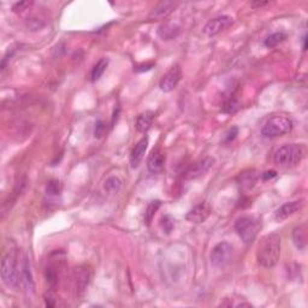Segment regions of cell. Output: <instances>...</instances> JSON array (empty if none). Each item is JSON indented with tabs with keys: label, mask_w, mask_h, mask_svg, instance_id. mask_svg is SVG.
Listing matches in <instances>:
<instances>
[{
	"label": "cell",
	"mask_w": 308,
	"mask_h": 308,
	"mask_svg": "<svg viewBox=\"0 0 308 308\" xmlns=\"http://www.w3.org/2000/svg\"><path fill=\"white\" fill-rule=\"evenodd\" d=\"M280 257V236L276 233L267 234L260 240L257 250V260L263 267L270 269L278 263Z\"/></svg>",
	"instance_id": "1"
},
{
	"label": "cell",
	"mask_w": 308,
	"mask_h": 308,
	"mask_svg": "<svg viewBox=\"0 0 308 308\" xmlns=\"http://www.w3.org/2000/svg\"><path fill=\"white\" fill-rule=\"evenodd\" d=\"M21 264H18V255L16 252H9L4 255L1 260V274L2 283L12 290H18L22 284Z\"/></svg>",
	"instance_id": "2"
},
{
	"label": "cell",
	"mask_w": 308,
	"mask_h": 308,
	"mask_svg": "<svg viewBox=\"0 0 308 308\" xmlns=\"http://www.w3.org/2000/svg\"><path fill=\"white\" fill-rule=\"evenodd\" d=\"M304 153V148L300 144L288 143L277 149L274 162L279 168L293 169L301 163Z\"/></svg>",
	"instance_id": "3"
},
{
	"label": "cell",
	"mask_w": 308,
	"mask_h": 308,
	"mask_svg": "<svg viewBox=\"0 0 308 308\" xmlns=\"http://www.w3.org/2000/svg\"><path fill=\"white\" fill-rule=\"evenodd\" d=\"M261 228V222L253 216H242L235 222V230L246 244L253 243Z\"/></svg>",
	"instance_id": "4"
},
{
	"label": "cell",
	"mask_w": 308,
	"mask_h": 308,
	"mask_svg": "<svg viewBox=\"0 0 308 308\" xmlns=\"http://www.w3.org/2000/svg\"><path fill=\"white\" fill-rule=\"evenodd\" d=\"M293 129V122L288 117L274 116L264 124L261 134L265 137H278L290 133Z\"/></svg>",
	"instance_id": "5"
},
{
	"label": "cell",
	"mask_w": 308,
	"mask_h": 308,
	"mask_svg": "<svg viewBox=\"0 0 308 308\" xmlns=\"http://www.w3.org/2000/svg\"><path fill=\"white\" fill-rule=\"evenodd\" d=\"M234 248L229 242H220L212 249L211 264L218 269H223L230 263Z\"/></svg>",
	"instance_id": "6"
},
{
	"label": "cell",
	"mask_w": 308,
	"mask_h": 308,
	"mask_svg": "<svg viewBox=\"0 0 308 308\" xmlns=\"http://www.w3.org/2000/svg\"><path fill=\"white\" fill-rule=\"evenodd\" d=\"M233 23L234 18L231 16H218V17L213 18V20L207 22L205 28H204V33H205L207 36H214V35H218L219 33L228 29Z\"/></svg>",
	"instance_id": "7"
},
{
	"label": "cell",
	"mask_w": 308,
	"mask_h": 308,
	"mask_svg": "<svg viewBox=\"0 0 308 308\" xmlns=\"http://www.w3.org/2000/svg\"><path fill=\"white\" fill-rule=\"evenodd\" d=\"M181 78H182L181 68H179V65H175V67L171 68V69L163 76L162 81H160L159 83L160 89L165 93L172 92L177 87V84L179 83Z\"/></svg>",
	"instance_id": "8"
},
{
	"label": "cell",
	"mask_w": 308,
	"mask_h": 308,
	"mask_svg": "<svg viewBox=\"0 0 308 308\" xmlns=\"http://www.w3.org/2000/svg\"><path fill=\"white\" fill-rule=\"evenodd\" d=\"M212 208L211 206L207 203H200L199 205H196L195 207H193L189 212L187 213V220L189 222L195 223V224H200V223H204L207 218L211 214Z\"/></svg>",
	"instance_id": "9"
},
{
	"label": "cell",
	"mask_w": 308,
	"mask_h": 308,
	"mask_svg": "<svg viewBox=\"0 0 308 308\" xmlns=\"http://www.w3.org/2000/svg\"><path fill=\"white\" fill-rule=\"evenodd\" d=\"M304 200H295V201H290V203L284 204L277 209L276 213H274V219L277 222H283V220L288 219L289 217L295 214L296 212H299L300 209L304 206Z\"/></svg>",
	"instance_id": "10"
},
{
	"label": "cell",
	"mask_w": 308,
	"mask_h": 308,
	"mask_svg": "<svg viewBox=\"0 0 308 308\" xmlns=\"http://www.w3.org/2000/svg\"><path fill=\"white\" fill-rule=\"evenodd\" d=\"M214 162H216V160H214V158H212V157L204 158V159H201L200 162L196 163V164L193 166L189 171H188L187 177L189 179H196V178H199V177L204 176L205 173H207L209 170H211L212 166L214 165Z\"/></svg>",
	"instance_id": "11"
},
{
	"label": "cell",
	"mask_w": 308,
	"mask_h": 308,
	"mask_svg": "<svg viewBox=\"0 0 308 308\" xmlns=\"http://www.w3.org/2000/svg\"><path fill=\"white\" fill-rule=\"evenodd\" d=\"M181 34V26L177 24L176 22H164L162 26L158 28V36L165 41L175 40L178 35Z\"/></svg>",
	"instance_id": "12"
},
{
	"label": "cell",
	"mask_w": 308,
	"mask_h": 308,
	"mask_svg": "<svg viewBox=\"0 0 308 308\" xmlns=\"http://www.w3.org/2000/svg\"><path fill=\"white\" fill-rule=\"evenodd\" d=\"M165 166V154L160 149H153L148 160H147V168L152 173H160L164 170Z\"/></svg>",
	"instance_id": "13"
},
{
	"label": "cell",
	"mask_w": 308,
	"mask_h": 308,
	"mask_svg": "<svg viewBox=\"0 0 308 308\" xmlns=\"http://www.w3.org/2000/svg\"><path fill=\"white\" fill-rule=\"evenodd\" d=\"M147 146H148V138L143 137L135 144V147L133 148L132 154H130V166L133 169L138 168V165L142 162L144 153H146Z\"/></svg>",
	"instance_id": "14"
},
{
	"label": "cell",
	"mask_w": 308,
	"mask_h": 308,
	"mask_svg": "<svg viewBox=\"0 0 308 308\" xmlns=\"http://www.w3.org/2000/svg\"><path fill=\"white\" fill-rule=\"evenodd\" d=\"M293 243L298 249L305 250L308 243V226L306 223L296 226L293 231Z\"/></svg>",
	"instance_id": "15"
},
{
	"label": "cell",
	"mask_w": 308,
	"mask_h": 308,
	"mask_svg": "<svg viewBox=\"0 0 308 308\" xmlns=\"http://www.w3.org/2000/svg\"><path fill=\"white\" fill-rule=\"evenodd\" d=\"M21 274H22V283H24L27 290H34V280H33L31 264L27 257H23L21 260Z\"/></svg>",
	"instance_id": "16"
},
{
	"label": "cell",
	"mask_w": 308,
	"mask_h": 308,
	"mask_svg": "<svg viewBox=\"0 0 308 308\" xmlns=\"http://www.w3.org/2000/svg\"><path fill=\"white\" fill-rule=\"evenodd\" d=\"M176 6V2L172 1H163L160 2L159 5L154 7L153 11L151 12L149 17L151 18H155V20H163L165 18L166 16L170 15L172 12V10L175 9Z\"/></svg>",
	"instance_id": "17"
},
{
	"label": "cell",
	"mask_w": 308,
	"mask_h": 308,
	"mask_svg": "<svg viewBox=\"0 0 308 308\" xmlns=\"http://www.w3.org/2000/svg\"><path fill=\"white\" fill-rule=\"evenodd\" d=\"M75 290L77 293H82L86 289L87 285H88L89 282V272L88 270L82 269V267H78V269L75 270Z\"/></svg>",
	"instance_id": "18"
},
{
	"label": "cell",
	"mask_w": 308,
	"mask_h": 308,
	"mask_svg": "<svg viewBox=\"0 0 308 308\" xmlns=\"http://www.w3.org/2000/svg\"><path fill=\"white\" fill-rule=\"evenodd\" d=\"M154 121V113L152 111H146V112L141 113L136 119V129L140 133L148 132L149 128L152 127V123Z\"/></svg>",
	"instance_id": "19"
},
{
	"label": "cell",
	"mask_w": 308,
	"mask_h": 308,
	"mask_svg": "<svg viewBox=\"0 0 308 308\" xmlns=\"http://www.w3.org/2000/svg\"><path fill=\"white\" fill-rule=\"evenodd\" d=\"M122 185H123L122 179L117 176H112L106 179L105 183H103V189L107 193H110V194H116V193L121 190Z\"/></svg>",
	"instance_id": "20"
},
{
	"label": "cell",
	"mask_w": 308,
	"mask_h": 308,
	"mask_svg": "<svg viewBox=\"0 0 308 308\" xmlns=\"http://www.w3.org/2000/svg\"><path fill=\"white\" fill-rule=\"evenodd\" d=\"M107 65H108V59H106V58L100 59V61L94 65V68H93V70H92V75H91L93 82H97V81H99L100 78H102L103 72H105L106 69H107Z\"/></svg>",
	"instance_id": "21"
},
{
	"label": "cell",
	"mask_w": 308,
	"mask_h": 308,
	"mask_svg": "<svg viewBox=\"0 0 308 308\" xmlns=\"http://www.w3.org/2000/svg\"><path fill=\"white\" fill-rule=\"evenodd\" d=\"M257 179H258V176L255 175L254 172L242 173V175L240 176V185H241L243 189L249 190L254 187L255 183H257Z\"/></svg>",
	"instance_id": "22"
},
{
	"label": "cell",
	"mask_w": 308,
	"mask_h": 308,
	"mask_svg": "<svg viewBox=\"0 0 308 308\" xmlns=\"http://www.w3.org/2000/svg\"><path fill=\"white\" fill-rule=\"evenodd\" d=\"M287 39V34L282 32H277L274 33V34L269 35L265 40V46L267 48H274L276 47L277 45H279L280 42H283L284 40Z\"/></svg>",
	"instance_id": "23"
},
{
	"label": "cell",
	"mask_w": 308,
	"mask_h": 308,
	"mask_svg": "<svg viewBox=\"0 0 308 308\" xmlns=\"http://www.w3.org/2000/svg\"><path fill=\"white\" fill-rule=\"evenodd\" d=\"M160 205H162L160 201L155 200V201H152V203L148 205V207H147L146 212H144V222H146L147 225L151 224V222L154 218V214L157 213V211L159 209Z\"/></svg>",
	"instance_id": "24"
},
{
	"label": "cell",
	"mask_w": 308,
	"mask_h": 308,
	"mask_svg": "<svg viewBox=\"0 0 308 308\" xmlns=\"http://www.w3.org/2000/svg\"><path fill=\"white\" fill-rule=\"evenodd\" d=\"M239 110H240V103L237 102L236 99L226 100V102L224 103V105H223V107H222V111L226 114H233V113L237 112Z\"/></svg>",
	"instance_id": "25"
},
{
	"label": "cell",
	"mask_w": 308,
	"mask_h": 308,
	"mask_svg": "<svg viewBox=\"0 0 308 308\" xmlns=\"http://www.w3.org/2000/svg\"><path fill=\"white\" fill-rule=\"evenodd\" d=\"M160 226H162L163 231H165L166 234H170L171 231L175 228V220L172 219V217L169 216V214H165V216L162 217L160 219Z\"/></svg>",
	"instance_id": "26"
},
{
	"label": "cell",
	"mask_w": 308,
	"mask_h": 308,
	"mask_svg": "<svg viewBox=\"0 0 308 308\" xmlns=\"http://www.w3.org/2000/svg\"><path fill=\"white\" fill-rule=\"evenodd\" d=\"M46 279H47L48 285L51 288H56L58 284V274H57L56 270L52 267H47L46 269Z\"/></svg>",
	"instance_id": "27"
},
{
	"label": "cell",
	"mask_w": 308,
	"mask_h": 308,
	"mask_svg": "<svg viewBox=\"0 0 308 308\" xmlns=\"http://www.w3.org/2000/svg\"><path fill=\"white\" fill-rule=\"evenodd\" d=\"M62 190V185L61 182L57 181V179H53L50 183L47 184V188H46V193L48 195H58Z\"/></svg>",
	"instance_id": "28"
},
{
	"label": "cell",
	"mask_w": 308,
	"mask_h": 308,
	"mask_svg": "<svg viewBox=\"0 0 308 308\" xmlns=\"http://www.w3.org/2000/svg\"><path fill=\"white\" fill-rule=\"evenodd\" d=\"M106 133V125L103 121H98L95 124V130H94V136L98 138H102Z\"/></svg>",
	"instance_id": "29"
},
{
	"label": "cell",
	"mask_w": 308,
	"mask_h": 308,
	"mask_svg": "<svg viewBox=\"0 0 308 308\" xmlns=\"http://www.w3.org/2000/svg\"><path fill=\"white\" fill-rule=\"evenodd\" d=\"M32 5V2L29 1H22V2H17V4L13 5L12 10L15 11V12H22V11L27 10V7H29Z\"/></svg>",
	"instance_id": "30"
},
{
	"label": "cell",
	"mask_w": 308,
	"mask_h": 308,
	"mask_svg": "<svg viewBox=\"0 0 308 308\" xmlns=\"http://www.w3.org/2000/svg\"><path fill=\"white\" fill-rule=\"evenodd\" d=\"M261 176H263L264 181H269V179H272V178H274V177H276L277 172H276V171H274V170H270V171H266V172H264Z\"/></svg>",
	"instance_id": "31"
},
{
	"label": "cell",
	"mask_w": 308,
	"mask_h": 308,
	"mask_svg": "<svg viewBox=\"0 0 308 308\" xmlns=\"http://www.w3.org/2000/svg\"><path fill=\"white\" fill-rule=\"evenodd\" d=\"M237 133H239L237 128H233V129H231L230 132L228 133V135H226V142H230V141H233L234 138L236 137Z\"/></svg>",
	"instance_id": "32"
},
{
	"label": "cell",
	"mask_w": 308,
	"mask_h": 308,
	"mask_svg": "<svg viewBox=\"0 0 308 308\" xmlns=\"http://www.w3.org/2000/svg\"><path fill=\"white\" fill-rule=\"evenodd\" d=\"M269 4L267 1H254L252 2V6H258V7H261V6H265V5Z\"/></svg>",
	"instance_id": "33"
},
{
	"label": "cell",
	"mask_w": 308,
	"mask_h": 308,
	"mask_svg": "<svg viewBox=\"0 0 308 308\" xmlns=\"http://www.w3.org/2000/svg\"><path fill=\"white\" fill-rule=\"evenodd\" d=\"M306 35H305L304 37H302V48H304L305 51H306Z\"/></svg>",
	"instance_id": "34"
}]
</instances>
